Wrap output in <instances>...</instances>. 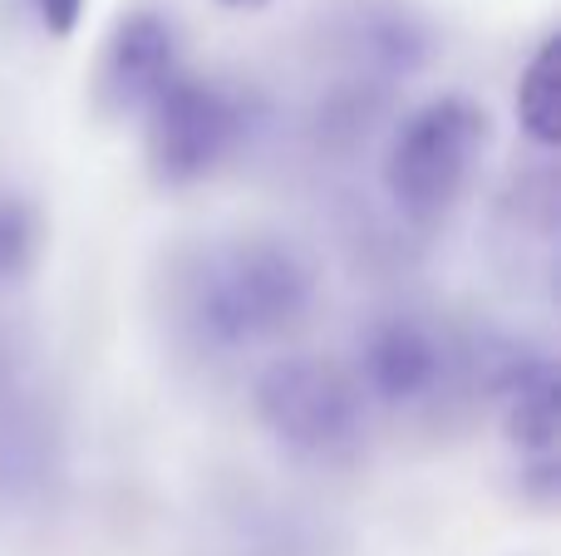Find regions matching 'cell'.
Instances as JSON below:
<instances>
[{"mask_svg":"<svg viewBox=\"0 0 561 556\" xmlns=\"http://www.w3.org/2000/svg\"><path fill=\"white\" fill-rule=\"evenodd\" d=\"M39 256V217L20 193L0 187V286H15L30 276Z\"/></svg>","mask_w":561,"mask_h":556,"instance_id":"obj_11","label":"cell"},{"mask_svg":"<svg viewBox=\"0 0 561 556\" xmlns=\"http://www.w3.org/2000/svg\"><path fill=\"white\" fill-rule=\"evenodd\" d=\"M30 5H35L39 30H45V35H55V39L75 35L79 15H84V0H30Z\"/></svg>","mask_w":561,"mask_h":556,"instance_id":"obj_12","label":"cell"},{"mask_svg":"<svg viewBox=\"0 0 561 556\" xmlns=\"http://www.w3.org/2000/svg\"><path fill=\"white\" fill-rule=\"evenodd\" d=\"M488 108L468 94H438L409 108L379 153V187L404 227L428 232L448 222L463 193L473 187V173L488 153Z\"/></svg>","mask_w":561,"mask_h":556,"instance_id":"obj_3","label":"cell"},{"mask_svg":"<svg viewBox=\"0 0 561 556\" xmlns=\"http://www.w3.org/2000/svg\"><path fill=\"white\" fill-rule=\"evenodd\" d=\"M217 5H227V10H262V5H272V0H217Z\"/></svg>","mask_w":561,"mask_h":556,"instance_id":"obj_13","label":"cell"},{"mask_svg":"<svg viewBox=\"0 0 561 556\" xmlns=\"http://www.w3.org/2000/svg\"><path fill=\"white\" fill-rule=\"evenodd\" d=\"M513 108L523 134L533 138L537 153H557L561 138V55H557V35H542L533 45V55L517 69V89H513Z\"/></svg>","mask_w":561,"mask_h":556,"instance_id":"obj_10","label":"cell"},{"mask_svg":"<svg viewBox=\"0 0 561 556\" xmlns=\"http://www.w3.org/2000/svg\"><path fill=\"white\" fill-rule=\"evenodd\" d=\"M355 384L369 414L399 424H438L478 399L483 345L428 311H385L359 331Z\"/></svg>","mask_w":561,"mask_h":556,"instance_id":"obj_2","label":"cell"},{"mask_svg":"<svg viewBox=\"0 0 561 556\" xmlns=\"http://www.w3.org/2000/svg\"><path fill=\"white\" fill-rule=\"evenodd\" d=\"M178 74H183L178 25L158 10H128L108 30L104 55H99V104L108 114H144Z\"/></svg>","mask_w":561,"mask_h":556,"instance_id":"obj_9","label":"cell"},{"mask_svg":"<svg viewBox=\"0 0 561 556\" xmlns=\"http://www.w3.org/2000/svg\"><path fill=\"white\" fill-rule=\"evenodd\" d=\"M197 556H345L340 532L306 502L237 488L207 502Z\"/></svg>","mask_w":561,"mask_h":556,"instance_id":"obj_8","label":"cell"},{"mask_svg":"<svg viewBox=\"0 0 561 556\" xmlns=\"http://www.w3.org/2000/svg\"><path fill=\"white\" fill-rule=\"evenodd\" d=\"M478 399L497 414L523 493L537 508H552L561 493V374L552 350L527 340H483Z\"/></svg>","mask_w":561,"mask_h":556,"instance_id":"obj_6","label":"cell"},{"mask_svg":"<svg viewBox=\"0 0 561 556\" xmlns=\"http://www.w3.org/2000/svg\"><path fill=\"white\" fill-rule=\"evenodd\" d=\"M262 433L300 468L345 473L369 453V414L355 374L320 355H280L252 384Z\"/></svg>","mask_w":561,"mask_h":556,"instance_id":"obj_4","label":"cell"},{"mask_svg":"<svg viewBox=\"0 0 561 556\" xmlns=\"http://www.w3.org/2000/svg\"><path fill=\"white\" fill-rule=\"evenodd\" d=\"M320 301V271L272 232L207 236L178 246L158 276L168 340L197 360H237L296 335Z\"/></svg>","mask_w":561,"mask_h":556,"instance_id":"obj_1","label":"cell"},{"mask_svg":"<svg viewBox=\"0 0 561 556\" xmlns=\"http://www.w3.org/2000/svg\"><path fill=\"white\" fill-rule=\"evenodd\" d=\"M69 488V439L59 399L20 335L0 331V522L35 528Z\"/></svg>","mask_w":561,"mask_h":556,"instance_id":"obj_5","label":"cell"},{"mask_svg":"<svg viewBox=\"0 0 561 556\" xmlns=\"http://www.w3.org/2000/svg\"><path fill=\"white\" fill-rule=\"evenodd\" d=\"M247 138V104L237 89L203 74H178L144 108V153L163 187H193L222 173Z\"/></svg>","mask_w":561,"mask_h":556,"instance_id":"obj_7","label":"cell"}]
</instances>
